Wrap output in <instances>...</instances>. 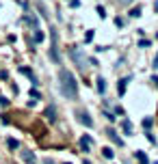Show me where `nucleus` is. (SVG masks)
<instances>
[{
    "mask_svg": "<svg viewBox=\"0 0 158 164\" xmlns=\"http://www.w3.org/2000/svg\"><path fill=\"white\" fill-rule=\"evenodd\" d=\"M0 106H2V108L9 106V99H7V97H0Z\"/></svg>",
    "mask_w": 158,
    "mask_h": 164,
    "instance_id": "nucleus-21",
    "label": "nucleus"
},
{
    "mask_svg": "<svg viewBox=\"0 0 158 164\" xmlns=\"http://www.w3.org/2000/svg\"><path fill=\"white\" fill-rule=\"evenodd\" d=\"M98 15H100V17H106V11H104V7H98Z\"/></svg>",
    "mask_w": 158,
    "mask_h": 164,
    "instance_id": "nucleus-20",
    "label": "nucleus"
},
{
    "mask_svg": "<svg viewBox=\"0 0 158 164\" xmlns=\"http://www.w3.org/2000/svg\"><path fill=\"white\" fill-rule=\"evenodd\" d=\"M152 125H154V121H152V119H143V130H150Z\"/></svg>",
    "mask_w": 158,
    "mask_h": 164,
    "instance_id": "nucleus-18",
    "label": "nucleus"
},
{
    "mask_svg": "<svg viewBox=\"0 0 158 164\" xmlns=\"http://www.w3.org/2000/svg\"><path fill=\"white\" fill-rule=\"evenodd\" d=\"M30 97H33V102H37L41 95H39V91H37V89H30Z\"/></svg>",
    "mask_w": 158,
    "mask_h": 164,
    "instance_id": "nucleus-17",
    "label": "nucleus"
},
{
    "mask_svg": "<svg viewBox=\"0 0 158 164\" xmlns=\"http://www.w3.org/2000/svg\"><path fill=\"white\" fill-rule=\"evenodd\" d=\"M141 15V7H134L132 11H130V17H139Z\"/></svg>",
    "mask_w": 158,
    "mask_h": 164,
    "instance_id": "nucleus-16",
    "label": "nucleus"
},
{
    "mask_svg": "<svg viewBox=\"0 0 158 164\" xmlns=\"http://www.w3.org/2000/svg\"><path fill=\"white\" fill-rule=\"evenodd\" d=\"M22 160L28 162V164H33L35 162V153H33V151H22Z\"/></svg>",
    "mask_w": 158,
    "mask_h": 164,
    "instance_id": "nucleus-8",
    "label": "nucleus"
},
{
    "mask_svg": "<svg viewBox=\"0 0 158 164\" xmlns=\"http://www.w3.org/2000/svg\"><path fill=\"white\" fill-rule=\"evenodd\" d=\"M46 117H48L50 123L56 121V110H54V106H48V108H46Z\"/></svg>",
    "mask_w": 158,
    "mask_h": 164,
    "instance_id": "nucleus-7",
    "label": "nucleus"
},
{
    "mask_svg": "<svg viewBox=\"0 0 158 164\" xmlns=\"http://www.w3.org/2000/svg\"><path fill=\"white\" fill-rule=\"evenodd\" d=\"M119 2H123V4H130V2H134V0H119Z\"/></svg>",
    "mask_w": 158,
    "mask_h": 164,
    "instance_id": "nucleus-25",
    "label": "nucleus"
},
{
    "mask_svg": "<svg viewBox=\"0 0 158 164\" xmlns=\"http://www.w3.org/2000/svg\"><path fill=\"white\" fill-rule=\"evenodd\" d=\"M7 145H9L11 149H17V147H20V143H17L15 138H7Z\"/></svg>",
    "mask_w": 158,
    "mask_h": 164,
    "instance_id": "nucleus-15",
    "label": "nucleus"
},
{
    "mask_svg": "<svg viewBox=\"0 0 158 164\" xmlns=\"http://www.w3.org/2000/svg\"><path fill=\"white\" fill-rule=\"evenodd\" d=\"M69 54H72V58H74L80 67H87V58H85V54H82V50H80V48H72V52H69Z\"/></svg>",
    "mask_w": 158,
    "mask_h": 164,
    "instance_id": "nucleus-2",
    "label": "nucleus"
},
{
    "mask_svg": "<svg viewBox=\"0 0 158 164\" xmlns=\"http://www.w3.org/2000/svg\"><path fill=\"white\" fill-rule=\"evenodd\" d=\"M58 89H61L63 97H67V99H74L78 95V84H76V78L69 69L58 71Z\"/></svg>",
    "mask_w": 158,
    "mask_h": 164,
    "instance_id": "nucleus-1",
    "label": "nucleus"
},
{
    "mask_svg": "<svg viewBox=\"0 0 158 164\" xmlns=\"http://www.w3.org/2000/svg\"><path fill=\"white\" fill-rule=\"evenodd\" d=\"M91 143H93V138H91L89 134H87V136H82V138H80V149L87 153V151H89V147H91Z\"/></svg>",
    "mask_w": 158,
    "mask_h": 164,
    "instance_id": "nucleus-5",
    "label": "nucleus"
},
{
    "mask_svg": "<svg viewBox=\"0 0 158 164\" xmlns=\"http://www.w3.org/2000/svg\"><path fill=\"white\" fill-rule=\"evenodd\" d=\"M67 164H69V162H67Z\"/></svg>",
    "mask_w": 158,
    "mask_h": 164,
    "instance_id": "nucleus-27",
    "label": "nucleus"
},
{
    "mask_svg": "<svg viewBox=\"0 0 158 164\" xmlns=\"http://www.w3.org/2000/svg\"><path fill=\"white\" fill-rule=\"evenodd\" d=\"M69 7H74V9H76V7H80V2H78V0H69Z\"/></svg>",
    "mask_w": 158,
    "mask_h": 164,
    "instance_id": "nucleus-23",
    "label": "nucleus"
},
{
    "mask_svg": "<svg viewBox=\"0 0 158 164\" xmlns=\"http://www.w3.org/2000/svg\"><path fill=\"white\" fill-rule=\"evenodd\" d=\"M102 156H104V158H110V160H113V156H115V151H113L110 147H104V149H102Z\"/></svg>",
    "mask_w": 158,
    "mask_h": 164,
    "instance_id": "nucleus-13",
    "label": "nucleus"
},
{
    "mask_svg": "<svg viewBox=\"0 0 158 164\" xmlns=\"http://www.w3.org/2000/svg\"><path fill=\"white\" fill-rule=\"evenodd\" d=\"M98 91H100V93H104V91H106V80H104V78H98Z\"/></svg>",
    "mask_w": 158,
    "mask_h": 164,
    "instance_id": "nucleus-14",
    "label": "nucleus"
},
{
    "mask_svg": "<svg viewBox=\"0 0 158 164\" xmlns=\"http://www.w3.org/2000/svg\"><path fill=\"white\" fill-rule=\"evenodd\" d=\"M106 134H108V138H113V143H115V145H123V140H121V138L117 136V132H113V130H108Z\"/></svg>",
    "mask_w": 158,
    "mask_h": 164,
    "instance_id": "nucleus-9",
    "label": "nucleus"
},
{
    "mask_svg": "<svg viewBox=\"0 0 158 164\" xmlns=\"http://www.w3.org/2000/svg\"><path fill=\"white\" fill-rule=\"evenodd\" d=\"M139 48H150V41H147V39H141V41H139Z\"/></svg>",
    "mask_w": 158,
    "mask_h": 164,
    "instance_id": "nucleus-19",
    "label": "nucleus"
},
{
    "mask_svg": "<svg viewBox=\"0 0 158 164\" xmlns=\"http://www.w3.org/2000/svg\"><path fill=\"white\" fill-rule=\"evenodd\" d=\"M85 39H87V41H91V39H93V30H87V35H85Z\"/></svg>",
    "mask_w": 158,
    "mask_h": 164,
    "instance_id": "nucleus-22",
    "label": "nucleus"
},
{
    "mask_svg": "<svg viewBox=\"0 0 158 164\" xmlns=\"http://www.w3.org/2000/svg\"><path fill=\"white\" fill-rule=\"evenodd\" d=\"M134 156H137V160H139V162H141V164H150V160H147V156H145L143 151H137Z\"/></svg>",
    "mask_w": 158,
    "mask_h": 164,
    "instance_id": "nucleus-10",
    "label": "nucleus"
},
{
    "mask_svg": "<svg viewBox=\"0 0 158 164\" xmlns=\"http://www.w3.org/2000/svg\"><path fill=\"white\" fill-rule=\"evenodd\" d=\"M154 67L158 69V54H156V58H154Z\"/></svg>",
    "mask_w": 158,
    "mask_h": 164,
    "instance_id": "nucleus-24",
    "label": "nucleus"
},
{
    "mask_svg": "<svg viewBox=\"0 0 158 164\" xmlns=\"http://www.w3.org/2000/svg\"><path fill=\"white\" fill-rule=\"evenodd\" d=\"M76 119L82 123L85 127H91V125H93V119L89 117V112H87V110H76Z\"/></svg>",
    "mask_w": 158,
    "mask_h": 164,
    "instance_id": "nucleus-3",
    "label": "nucleus"
},
{
    "mask_svg": "<svg viewBox=\"0 0 158 164\" xmlns=\"http://www.w3.org/2000/svg\"><path fill=\"white\" fill-rule=\"evenodd\" d=\"M85 164H91V162H89V160H85Z\"/></svg>",
    "mask_w": 158,
    "mask_h": 164,
    "instance_id": "nucleus-26",
    "label": "nucleus"
},
{
    "mask_svg": "<svg viewBox=\"0 0 158 164\" xmlns=\"http://www.w3.org/2000/svg\"><path fill=\"white\" fill-rule=\"evenodd\" d=\"M130 82V78H121L119 80V84H117V93H119V97H123L126 95V84Z\"/></svg>",
    "mask_w": 158,
    "mask_h": 164,
    "instance_id": "nucleus-6",
    "label": "nucleus"
},
{
    "mask_svg": "<svg viewBox=\"0 0 158 164\" xmlns=\"http://www.w3.org/2000/svg\"><path fill=\"white\" fill-rule=\"evenodd\" d=\"M33 164H35V162H33Z\"/></svg>",
    "mask_w": 158,
    "mask_h": 164,
    "instance_id": "nucleus-28",
    "label": "nucleus"
},
{
    "mask_svg": "<svg viewBox=\"0 0 158 164\" xmlns=\"http://www.w3.org/2000/svg\"><path fill=\"white\" fill-rule=\"evenodd\" d=\"M33 41H35V43H41V41H44V33H41L39 28L35 30V35H33Z\"/></svg>",
    "mask_w": 158,
    "mask_h": 164,
    "instance_id": "nucleus-11",
    "label": "nucleus"
},
{
    "mask_svg": "<svg viewBox=\"0 0 158 164\" xmlns=\"http://www.w3.org/2000/svg\"><path fill=\"white\" fill-rule=\"evenodd\" d=\"M24 22H26V24H28V26H30L33 30H37V28H39V22H37V17H35L33 13H28V15H24Z\"/></svg>",
    "mask_w": 158,
    "mask_h": 164,
    "instance_id": "nucleus-4",
    "label": "nucleus"
},
{
    "mask_svg": "<svg viewBox=\"0 0 158 164\" xmlns=\"http://www.w3.org/2000/svg\"><path fill=\"white\" fill-rule=\"evenodd\" d=\"M121 127H123V132H126V134H132V123L128 121V119L121 123Z\"/></svg>",
    "mask_w": 158,
    "mask_h": 164,
    "instance_id": "nucleus-12",
    "label": "nucleus"
}]
</instances>
